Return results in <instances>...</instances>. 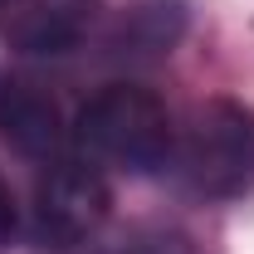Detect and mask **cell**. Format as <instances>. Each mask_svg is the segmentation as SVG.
Returning a JSON list of instances; mask_svg holds the SVG:
<instances>
[{
  "label": "cell",
  "instance_id": "cell-1",
  "mask_svg": "<svg viewBox=\"0 0 254 254\" xmlns=\"http://www.w3.org/2000/svg\"><path fill=\"white\" fill-rule=\"evenodd\" d=\"M73 147L88 161H108L132 176H152L171 166L176 152V118L152 88L142 83H103L73 118Z\"/></svg>",
  "mask_w": 254,
  "mask_h": 254
},
{
  "label": "cell",
  "instance_id": "cell-2",
  "mask_svg": "<svg viewBox=\"0 0 254 254\" xmlns=\"http://www.w3.org/2000/svg\"><path fill=\"white\" fill-rule=\"evenodd\" d=\"M176 176L200 200H240L254 190V108L240 98H205L176 127Z\"/></svg>",
  "mask_w": 254,
  "mask_h": 254
},
{
  "label": "cell",
  "instance_id": "cell-3",
  "mask_svg": "<svg viewBox=\"0 0 254 254\" xmlns=\"http://www.w3.org/2000/svg\"><path fill=\"white\" fill-rule=\"evenodd\" d=\"M108 210H113V190H108L103 166L88 161L83 152H64V157L44 161V171L34 181L30 235L39 250L73 254L98 240Z\"/></svg>",
  "mask_w": 254,
  "mask_h": 254
},
{
  "label": "cell",
  "instance_id": "cell-4",
  "mask_svg": "<svg viewBox=\"0 0 254 254\" xmlns=\"http://www.w3.org/2000/svg\"><path fill=\"white\" fill-rule=\"evenodd\" d=\"M0 137L30 161H54L68 152L73 127L64 123L59 98L34 78H5L0 83Z\"/></svg>",
  "mask_w": 254,
  "mask_h": 254
},
{
  "label": "cell",
  "instance_id": "cell-5",
  "mask_svg": "<svg viewBox=\"0 0 254 254\" xmlns=\"http://www.w3.org/2000/svg\"><path fill=\"white\" fill-rule=\"evenodd\" d=\"M98 10L103 0H25L5 15V39L30 59H59L88 39Z\"/></svg>",
  "mask_w": 254,
  "mask_h": 254
},
{
  "label": "cell",
  "instance_id": "cell-6",
  "mask_svg": "<svg viewBox=\"0 0 254 254\" xmlns=\"http://www.w3.org/2000/svg\"><path fill=\"white\" fill-rule=\"evenodd\" d=\"M186 5L181 0H132L123 15L113 20V30L103 34V54L113 64L142 68V64L171 59V49L186 34Z\"/></svg>",
  "mask_w": 254,
  "mask_h": 254
},
{
  "label": "cell",
  "instance_id": "cell-7",
  "mask_svg": "<svg viewBox=\"0 0 254 254\" xmlns=\"http://www.w3.org/2000/svg\"><path fill=\"white\" fill-rule=\"evenodd\" d=\"M83 254H205V250L181 225H127L108 240L83 245Z\"/></svg>",
  "mask_w": 254,
  "mask_h": 254
},
{
  "label": "cell",
  "instance_id": "cell-8",
  "mask_svg": "<svg viewBox=\"0 0 254 254\" xmlns=\"http://www.w3.org/2000/svg\"><path fill=\"white\" fill-rule=\"evenodd\" d=\"M15 235V195H10V186H5V176H0V245Z\"/></svg>",
  "mask_w": 254,
  "mask_h": 254
},
{
  "label": "cell",
  "instance_id": "cell-9",
  "mask_svg": "<svg viewBox=\"0 0 254 254\" xmlns=\"http://www.w3.org/2000/svg\"><path fill=\"white\" fill-rule=\"evenodd\" d=\"M20 5H25V0H0V15H15Z\"/></svg>",
  "mask_w": 254,
  "mask_h": 254
}]
</instances>
